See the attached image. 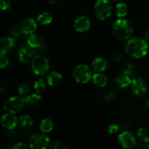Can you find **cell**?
I'll list each match as a JSON object with an SVG mask.
<instances>
[{
	"label": "cell",
	"instance_id": "1",
	"mask_svg": "<svg viewBox=\"0 0 149 149\" xmlns=\"http://www.w3.org/2000/svg\"><path fill=\"white\" fill-rule=\"evenodd\" d=\"M125 50L130 57L139 59L148 53V45L142 38H130L125 44Z\"/></svg>",
	"mask_w": 149,
	"mask_h": 149
},
{
	"label": "cell",
	"instance_id": "2",
	"mask_svg": "<svg viewBox=\"0 0 149 149\" xmlns=\"http://www.w3.org/2000/svg\"><path fill=\"white\" fill-rule=\"evenodd\" d=\"M112 32L115 37L119 40H128L133 33V28L129 20L119 18L113 23Z\"/></svg>",
	"mask_w": 149,
	"mask_h": 149
},
{
	"label": "cell",
	"instance_id": "3",
	"mask_svg": "<svg viewBox=\"0 0 149 149\" xmlns=\"http://www.w3.org/2000/svg\"><path fill=\"white\" fill-rule=\"evenodd\" d=\"M113 10L110 0H97L93 7L94 15L100 20H105L111 16Z\"/></svg>",
	"mask_w": 149,
	"mask_h": 149
},
{
	"label": "cell",
	"instance_id": "4",
	"mask_svg": "<svg viewBox=\"0 0 149 149\" xmlns=\"http://www.w3.org/2000/svg\"><path fill=\"white\" fill-rule=\"evenodd\" d=\"M73 78L77 82L86 84L89 82L93 77L92 70L85 64H79L73 70Z\"/></svg>",
	"mask_w": 149,
	"mask_h": 149
},
{
	"label": "cell",
	"instance_id": "5",
	"mask_svg": "<svg viewBox=\"0 0 149 149\" xmlns=\"http://www.w3.org/2000/svg\"><path fill=\"white\" fill-rule=\"evenodd\" d=\"M31 68L36 76H44L47 74L49 69V63L47 58L43 55H37L33 57L31 63Z\"/></svg>",
	"mask_w": 149,
	"mask_h": 149
},
{
	"label": "cell",
	"instance_id": "6",
	"mask_svg": "<svg viewBox=\"0 0 149 149\" xmlns=\"http://www.w3.org/2000/svg\"><path fill=\"white\" fill-rule=\"evenodd\" d=\"M26 103L24 98L20 96H13L4 100L3 108L6 111L12 113H20L24 108Z\"/></svg>",
	"mask_w": 149,
	"mask_h": 149
},
{
	"label": "cell",
	"instance_id": "7",
	"mask_svg": "<svg viewBox=\"0 0 149 149\" xmlns=\"http://www.w3.org/2000/svg\"><path fill=\"white\" fill-rule=\"evenodd\" d=\"M49 144V138L43 132L33 134L29 139V146L32 149H46Z\"/></svg>",
	"mask_w": 149,
	"mask_h": 149
},
{
	"label": "cell",
	"instance_id": "8",
	"mask_svg": "<svg viewBox=\"0 0 149 149\" xmlns=\"http://www.w3.org/2000/svg\"><path fill=\"white\" fill-rule=\"evenodd\" d=\"M118 141L122 148L127 149L134 148L136 144L135 135L129 131H125L119 134L118 135Z\"/></svg>",
	"mask_w": 149,
	"mask_h": 149
},
{
	"label": "cell",
	"instance_id": "9",
	"mask_svg": "<svg viewBox=\"0 0 149 149\" xmlns=\"http://www.w3.org/2000/svg\"><path fill=\"white\" fill-rule=\"evenodd\" d=\"M130 87L132 93L138 97L143 96L147 91V86L145 81L140 77H135L132 79Z\"/></svg>",
	"mask_w": 149,
	"mask_h": 149
},
{
	"label": "cell",
	"instance_id": "10",
	"mask_svg": "<svg viewBox=\"0 0 149 149\" xmlns=\"http://www.w3.org/2000/svg\"><path fill=\"white\" fill-rule=\"evenodd\" d=\"M20 33L25 35H31L34 33L37 29V23L33 18L25 19L19 27Z\"/></svg>",
	"mask_w": 149,
	"mask_h": 149
},
{
	"label": "cell",
	"instance_id": "11",
	"mask_svg": "<svg viewBox=\"0 0 149 149\" xmlns=\"http://www.w3.org/2000/svg\"><path fill=\"white\" fill-rule=\"evenodd\" d=\"M74 27L77 31L84 33L87 31L91 27V20L87 16H79L74 20Z\"/></svg>",
	"mask_w": 149,
	"mask_h": 149
},
{
	"label": "cell",
	"instance_id": "12",
	"mask_svg": "<svg viewBox=\"0 0 149 149\" xmlns=\"http://www.w3.org/2000/svg\"><path fill=\"white\" fill-rule=\"evenodd\" d=\"M18 124V119L15 113H9L3 115L1 118V125L7 130H13Z\"/></svg>",
	"mask_w": 149,
	"mask_h": 149
},
{
	"label": "cell",
	"instance_id": "13",
	"mask_svg": "<svg viewBox=\"0 0 149 149\" xmlns=\"http://www.w3.org/2000/svg\"><path fill=\"white\" fill-rule=\"evenodd\" d=\"M34 56V52L33 50V48H31L29 45L22 47L18 51V59L23 63H31Z\"/></svg>",
	"mask_w": 149,
	"mask_h": 149
},
{
	"label": "cell",
	"instance_id": "14",
	"mask_svg": "<svg viewBox=\"0 0 149 149\" xmlns=\"http://www.w3.org/2000/svg\"><path fill=\"white\" fill-rule=\"evenodd\" d=\"M15 46V39L10 36H4L0 39V53L6 55L11 52Z\"/></svg>",
	"mask_w": 149,
	"mask_h": 149
},
{
	"label": "cell",
	"instance_id": "15",
	"mask_svg": "<svg viewBox=\"0 0 149 149\" xmlns=\"http://www.w3.org/2000/svg\"><path fill=\"white\" fill-rule=\"evenodd\" d=\"M46 81L48 85L51 86V87H58L63 82V76L58 71H51L47 76Z\"/></svg>",
	"mask_w": 149,
	"mask_h": 149
},
{
	"label": "cell",
	"instance_id": "16",
	"mask_svg": "<svg viewBox=\"0 0 149 149\" xmlns=\"http://www.w3.org/2000/svg\"><path fill=\"white\" fill-rule=\"evenodd\" d=\"M109 66V63L106 59L103 58H95L92 63V68L96 73H102L106 71Z\"/></svg>",
	"mask_w": 149,
	"mask_h": 149
},
{
	"label": "cell",
	"instance_id": "17",
	"mask_svg": "<svg viewBox=\"0 0 149 149\" xmlns=\"http://www.w3.org/2000/svg\"><path fill=\"white\" fill-rule=\"evenodd\" d=\"M23 98H24L25 103L26 105L32 106H38V105L41 104V103L42 102V96L40 95L39 93H37L28 95L25 96V97H23Z\"/></svg>",
	"mask_w": 149,
	"mask_h": 149
},
{
	"label": "cell",
	"instance_id": "18",
	"mask_svg": "<svg viewBox=\"0 0 149 149\" xmlns=\"http://www.w3.org/2000/svg\"><path fill=\"white\" fill-rule=\"evenodd\" d=\"M92 79H93V84L98 87H104L108 84V78L106 76L101 73H96L93 74Z\"/></svg>",
	"mask_w": 149,
	"mask_h": 149
},
{
	"label": "cell",
	"instance_id": "19",
	"mask_svg": "<svg viewBox=\"0 0 149 149\" xmlns=\"http://www.w3.org/2000/svg\"><path fill=\"white\" fill-rule=\"evenodd\" d=\"M27 43L29 46L33 49L39 47L42 44V38L40 35L37 33H32L29 36L27 40Z\"/></svg>",
	"mask_w": 149,
	"mask_h": 149
},
{
	"label": "cell",
	"instance_id": "20",
	"mask_svg": "<svg viewBox=\"0 0 149 149\" xmlns=\"http://www.w3.org/2000/svg\"><path fill=\"white\" fill-rule=\"evenodd\" d=\"M54 124L53 122L49 118H45L42 119L39 125L40 131L43 133H49L53 130Z\"/></svg>",
	"mask_w": 149,
	"mask_h": 149
},
{
	"label": "cell",
	"instance_id": "21",
	"mask_svg": "<svg viewBox=\"0 0 149 149\" xmlns=\"http://www.w3.org/2000/svg\"><path fill=\"white\" fill-rule=\"evenodd\" d=\"M115 81H116V84L122 88L129 87V86H130L131 82H132V79H130V77L127 74H122L117 76Z\"/></svg>",
	"mask_w": 149,
	"mask_h": 149
},
{
	"label": "cell",
	"instance_id": "22",
	"mask_svg": "<svg viewBox=\"0 0 149 149\" xmlns=\"http://www.w3.org/2000/svg\"><path fill=\"white\" fill-rule=\"evenodd\" d=\"M115 13L119 18H123L128 13V7L125 2H119L115 7Z\"/></svg>",
	"mask_w": 149,
	"mask_h": 149
},
{
	"label": "cell",
	"instance_id": "23",
	"mask_svg": "<svg viewBox=\"0 0 149 149\" xmlns=\"http://www.w3.org/2000/svg\"><path fill=\"white\" fill-rule=\"evenodd\" d=\"M137 137L143 143H149V128L141 127L137 132Z\"/></svg>",
	"mask_w": 149,
	"mask_h": 149
},
{
	"label": "cell",
	"instance_id": "24",
	"mask_svg": "<svg viewBox=\"0 0 149 149\" xmlns=\"http://www.w3.org/2000/svg\"><path fill=\"white\" fill-rule=\"evenodd\" d=\"M52 15L48 12H45L39 15L37 17V21L42 25H48L52 23Z\"/></svg>",
	"mask_w": 149,
	"mask_h": 149
},
{
	"label": "cell",
	"instance_id": "25",
	"mask_svg": "<svg viewBox=\"0 0 149 149\" xmlns=\"http://www.w3.org/2000/svg\"><path fill=\"white\" fill-rule=\"evenodd\" d=\"M47 85H46V81H45V79L42 78L37 79L36 81H34V84H33V89L36 91V93H42L46 90Z\"/></svg>",
	"mask_w": 149,
	"mask_h": 149
},
{
	"label": "cell",
	"instance_id": "26",
	"mask_svg": "<svg viewBox=\"0 0 149 149\" xmlns=\"http://www.w3.org/2000/svg\"><path fill=\"white\" fill-rule=\"evenodd\" d=\"M33 123V118L29 115H23L18 119V125L23 127L31 126Z\"/></svg>",
	"mask_w": 149,
	"mask_h": 149
},
{
	"label": "cell",
	"instance_id": "27",
	"mask_svg": "<svg viewBox=\"0 0 149 149\" xmlns=\"http://www.w3.org/2000/svg\"><path fill=\"white\" fill-rule=\"evenodd\" d=\"M49 148L50 149H67L69 148V146L65 141H55L49 144Z\"/></svg>",
	"mask_w": 149,
	"mask_h": 149
},
{
	"label": "cell",
	"instance_id": "28",
	"mask_svg": "<svg viewBox=\"0 0 149 149\" xmlns=\"http://www.w3.org/2000/svg\"><path fill=\"white\" fill-rule=\"evenodd\" d=\"M29 84L27 82H23L17 87V93L19 96L23 97L29 93Z\"/></svg>",
	"mask_w": 149,
	"mask_h": 149
},
{
	"label": "cell",
	"instance_id": "29",
	"mask_svg": "<svg viewBox=\"0 0 149 149\" xmlns=\"http://www.w3.org/2000/svg\"><path fill=\"white\" fill-rule=\"evenodd\" d=\"M12 2L10 0H0V10L2 11H7L10 9Z\"/></svg>",
	"mask_w": 149,
	"mask_h": 149
},
{
	"label": "cell",
	"instance_id": "30",
	"mask_svg": "<svg viewBox=\"0 0 149 149\" xmlns=\"http://www.w3.org/2000/svg\"><path fill=\"white\" fill-rule=\"evenodd\" d=\"M10 64V61L4 54L0 53V68H4Z\"/></svg>",
	"mask_w": 149,
	"mask_h": 149
},
{
	"label": "cell",
	"instance_id": "31",
	"mask_svg": "<svg viewBox=\"0 0 149 149\" xmlns=\"http://www.w3.org/2000/svg\"><path fill=\"white\" fill-rule=\"evenodd\" d=\"M120 130V127L118 125H116V124H111L108 126L107 130L109 134H111V135H114V134H116L119 130Z\"/></svg>",
	"mask_w": 149,
	"mask_h": 149
},
{
	"label": "cell",
	"instance_id": "32",
	"mask_svg": "<svg viewBox=\"0 0 149 149\" xmlns=\"http://www.w3.org/2000/svg\"><path fill=\"white\" fill-rule=\"evenodd\" d=\"M122 60V55L120 53H115L112 55L111 61L114 63H119Z\"/></svg>",
	"mask_w": 149,
	"mask_h": 149
},
{
	"label": "cell",
	"instance_id": "33",
	"mask_svg": "<svg viewBox=\"0 0 149 149\" xmlns=\"http://www.w3.org/2000/svg\"><path fill=\"white\" fill-rule=\"evenodd\" d=\"M132 69H133V67H132V65H131V64H127V65H125V68H124L123 74H127L128 75V74H130L132 73Z\"/></svg>",
	"mask_w": 149,
	"mask_h": 149
},
{
	"label": "cell",
	"instance_id": "34",
	"mask_svg": "<svg viewBox=\"0 0 149 149\" xmlns=\"http://www.w3.org/2000/svg\"><path fill=\"white\" fill-rule=\"evenodd\" d=\"M13 148L15 149H26L28 148V146L26 143L22 142H19L15 143V145L13 146Z\"/></svg>",
	"mask_w": 149,
	"mask_h": 149
},
{
	"label": "cell",
	"instance_id": "35",
	"mask_svg": "<svg viewBox=\"0 0 149 149\" xmlns=\"http://www.w3.org/2000/svg\"><path fill=\"white\" fill-rule=\"evenodd\" d=\"M45 1L50 4H58L59 2H61L62 0H45Z\"/></svg>",
	"mask_w": 149,
	"mask_h": 149
},
{
	"label": "cell",
	"instance_id": "36",
	"mask_svg": "<svg viewBox=\"0 0 149 149\" xmlns=\"http://www.w3.org/2000/svg\"><path fill=\"white\" fill-rule=\"evenodd\" d=\"M144 38H145V40L146 41V42L148 43L149 46V30L146 31V33H144Z\"/></svg>",
	"mask_w": 149,
	"mask_h": 149
},
{
	"label": "cell",
	"instance_id": "37",
	"mask_svg": "<svg viewBox=\"0 0 149 149\" xmlns=\"http://www.w3.org/2000/svg\"><path fill=\"white\" fill-rule=\"evenodd\" d=\"M146 107H147V109L149 110V98L147 100V101H146Z\"/></svg>",
	"mask_w": 149,
	"mask_h": 149
},
{
	"label": "cell",
	"instance_id": "38",
	"mask_svg": "<svg viewBox=\"0 0 149 149\" xmlns=\"http://www.w3.org/2000/svg\"><path fill=\"white\" fill-rule=\"evenodd\" d=\"M146 148L149 149V143H148V145H147V147H146Z\"/></svg>",
	"mask_w": 149,
	"mask_h": 149
},
{
	"label": "cell",
	"instance_id": "39",
	"mask_svg": "<svg viewBox=\"0 0 149 149\" xmlns=\"http://www.w3.org/2000/svg\"><path fill=\"white\" fill-rule=\"evenodd\" d=\"M113 1H121V0H113Z\"/></svg>",
	"mask_w": 149,
	"mask_h": 149
},
{
	"label": "cell",
	"instance_id": "40",
	"mask_svg": "<svg viewBox=\"0 0 149 149\" xmlns=\"http://www.w3.org/2000/svg\"><path fill=\"white\" fill-rule=\"evenodd\" d=\"M148 53H149V46H148Z\"/></svg>",
	"mask_w": 149,
	"mask_h": 149
},
{
	"label": "cell",
	"instance_id": "41",
	"mask_svg": "<svg viewBox=\"0 0 149 149\" xmlns=\"http://www.w3.org/2000/svg\"><path fill=\"white\" fill-rule=\"evenodd\" d=\"M148 76H149V71H148Z\"/></svg>",
	"mask_w": 149,
	"mask_h": 149
}]
</instances>
